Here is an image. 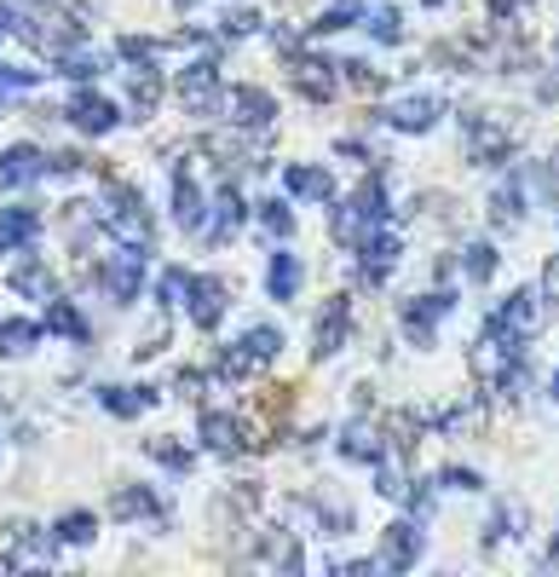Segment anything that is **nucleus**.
<instances>
[{
	"label": "nucleus",
	"mask_w": 559,
	"mask_h": 577,
	"mask_svg": "<svg viewBox=\"0 0 559 577\" xmlns=\"http://www.w3.org/2000/svg\"><path fill=\"white\" fill-rule=\"evenodd\" d=\"M98 405L127 421V416H144L150 405H157V393H150V387H98Z\"/></svg>",
	"instance_id": "bb28decb"
},
{
	"label": "nucleus",
	"mask_w": 559,
	"mask_h": 577,
	"mask_svg": "<svg viewBox=\"0 0 559 577\" xmlns=\"http://www.w3.org/2000/svg\"><path fill=\"white\" fill-rule=\"evenodd\" d=\"M150 457H157L162 468H173V473H185V468H191V450H185V445H173V439H150Z\"/></svg>",
	"instance_id": "79ce46f5"
},
{
	"label": "nucleus",
	"mask_w": 559,
	"mask_h": 577,
	"mask_svg": "<svg viewBox=\"0 0 559 577\" xmlns=\"http://www.w3.org/2000/svg\"><path fill=\"white\" fill-rule=\"evenodd\" d=\"M398 255H404V243H398V232H387V225L358 232V271L369 284H387V271L398 266Z\"/></svg>",
	"instance_id": "423d86ee"
},
{
	"label": "nucleus",
	"mask_w": 559,
	"mask_h": 577,
	"mask_svg": "<svg viewBox=\"0 0 559 577\" xmlns=\"http://www.w3.org/2000/svg\"><path fill=\"white\" fill-rule=\"evenodd\" d=\"M202 445L219 450V457H232L237 445H248V439H243V421L225 416V410H208V416H202Z\"/></svg>",
	"instance_id": "393cba45"
},
{
	"label": "nucleus",
	"mask_w": 559,
	"mask_h": 577,
	"mask_svg": "<svg viewBox=\"0 0 559 577\" xmlns=\"http://www.w3.org/2000/svg\"><path fill=\"white\" fill-rule=\"evenodd\" d=\"M157 295H162V307H185V300H191V271L185 266H168L162 284H157Z\"/></svg>",
	"instance_id": "ea45409f"
},
{
	"label": "nucleus",
	"mask_w": 559,
	"mask_h": 577,
	"mask_svg": "<svg viewBox=\"0 0 559 577\" xmlns=\"http://www.w3.org/2000/svg\"><path fill=\"white\" fill-rule=\"evenodd\" d=\"M364 12H369L364 0H335V7H329V12L312 23V30H318V35H335V30H346V23H358Z\"/></svg>",
	"instance_id": "e433bc0d"
},
{
	"label": "nucleus",
	"mask_w": 559,
	"mask_h": 577,
	"mask_svg": "<svg viewBox=\"0 0 559 577\" xmlns=\"http://www.w3.org/2000/svg\"><path fill=\"white\" fill-rule=\"evenodd\" d=\"M341 457L369 468V462L387 457V439H380V428H369V421H346V428H341Z\"/></svg>",
	"instance_id": "6ab92c4d"
},
{
	"label": "nucleus",
	"mask_w": 559,
	"mask_h": 577,
	"mask_svg": "<svg viewBox=\"0 0 559 577\" xmlns=\"http://www.w3.org/2000/svg\"><path fill=\"white\" fill-rule=\"evenodd\" d=\"M110 58L105 53H93V46H69V53L58 58V75H69V82H87V75H98Z\"/></svg>",
	"instance_id": "2f4dec72"
},
{
	"label": "nucleus",
	"mask_w": 559,
	"mask_h": 577,
	"mask_svg": "<svg viewBox=\"0 0 559 577\" xmlns=\"http://www.w3.org/2000/svg\"><path fill=\"white\" fill-rule=\"evenodd\" d=\"M450 307H455L450 289H439V295H416L410 307H404V335H410L416 346H433L439 318H450Z\"/></svg>",
	"instance_id": "0eeeda50"
},
{
	"label": "nucleus",
	"mask_w": 559,
	"mask_h": 577,
	"mask_svg": "<svg viewBox=\"0 0 559 577\" xmlns=\"http://www.w3.org/2000/svg\"><path fill=\"white\" fill-rule=\"evenodd\" d=\"M185 312L196 330H214V323L225 318V284L219 278H191V300H185Z\"/></svg>",
	"instance_id": "a211bd4d"
},
{
	"label": "nucleus",
	"mask_w": 559,
	"mask_h": 577,
	"mask_svg": "<svg viewBox=\"0 0 559 577\" xmlns=\"http://www.w3.org/2000/svg\"><path fill=\"white\" fill-rule=\"evenodd\" d=\"M427 7H444V0H427Z\"/></svg>",
	"instance_id": "864d4df0"
},
{
	"label": "nucleus",
	"mask_w": 559,
	"mask_h": 577,
	"mask_svg": "<svg viewBox=\"0 0 559 577\" xmlns=\"http://www.w3.org/2000/svg\"><path fill=\"white\" fill-rule=\"evenodd\" d=\"M87 168V157H75V150H53L46 157V173H82Z\"/></svg>",
	"instance_id": "de8ad7c7"
},
{
	"label": "nucleus",
	"mask_w": 559,
	"mask_h": 577,
	"mask_svg": "<svg viewBox=\"0 0 559 577\" xmlns=\"http://www.w3.org/2000/svg\"><path fill=\"white\" fill-rule=\"evenodd\" d=\"M157 98H162V75L150 64H139V75H133V110L150 116V110H157Z\"/></svg>",
	"instance_id": "4c0bfd02"
},
{
	"label": "nucleus",
	"mask_w": 559,
	"mask_h": 577,
	"mask_svg": "<svg viewBox=\"0 0 559 577\" xmlns=\"http://www.w3.org/2000/svg\"><path fill=\"white\" fill-rule=\"evenodd\" d=\"M202 387H208V375H202V370H180V393L185 398H202Z\"/></svg>",
	"instance_id": "09e8293b"
},
{
	"label": "nucleus",
	"mask_w": 559,
	"mask_h": 577,
	"mask_svg": "<svg viewBox=\"0 0 559 577\" xmlns=\"http://www.w3.org/2000/svg\"><path fill=\"white\" fill-rule=\"evenodd\" d=\"M369 473H375V491H380V496H393V503H404V496H410V480L398 473V462H393V457L369 462Z\"/></svg>",
	"instance_id": "f704fd0d"
},
{
	"label": "nucleus",
	"mask_w": 559,
	"mask_h": 577,
	"mask_svg": "<svg viewBox=\"0 0 559 577\" xmlns=\"http://www.w3.org/2000/svg\"><path fill=\"white\" fill-rule=\"evenodd\" d=\"M439 98H427V93H416V98H398V105L387 110V121H393V128L398 133H427V128H433V121H439Z\"/></svg>",
	"instance_id": "aec40b11"
},
{
	"label": "nucleus",
	"mask_w": 559,
	"mask_h": 577,
	"mask_svg": "<svg viewBox=\"0 0 559 577\" xmlns=\"http://www.w3.org/2000/svg\"><path fill=\"white\" fill-rule=\"evenodd\" d=\"M277 353H283V335H277L271 323H254V330L232 346V353L219 359L214 375H219V382H248V375H254V370H266Z\"/></svg>",
	"instance_id": "f03ea898"
},
{
	"label": "nucleus",
	"mask_w": 559,
	"mask_h": 577,
	"mask_svg": "<svg viewBox=\"0 0 559 577\" xmlns=\"http://www.w3.org/2000/svg\"><path fill=\"white\" fill-rule=\"evenodd\" d=\"M180 105H185V116H225V87H219L214 58H202L180 75Z\"/></svg>",
	"instance_id": "20e7f679"
},
{
	"label": "nucleus",
	"mask_w": 559,
	"mask_h": 577,
	"mask_svg": "<svg viewBox=\"0 0 559 577\" xmlns=\"http://www.w3.org/2000/svg\"><path fill=\"white\" fill-rule=\"evenodd\" d=\"M283 191L289 196H312V203H329V196H335V180H329L323 168L294 162V168H283Z\"/></svg>",
	"instance_id": "b1692460"
},
{
	"label": "nucleus",
	"mask_w": 559,
	"mask_h": 577,
	"mask_svg": "<svg viewBox=\"0 0 559 577\" xmlns=\"http://www.w3.org/2000/svg\"><path fill=\"white\" fill-rule=\"evenodd\" d=\"M46 173V157L35 145H7L0 150V191H23V185H35Z\"/></svg>",
	"instance_id": "9d476101"
},
{
	"label": "nucleus",
	"mask_w": 559,
	"mask_h": 577,
	"mask_svg": "<svg viewBox=\"0 0 559 577\" xmlns=\"http://www.w3.org/2000/svg\"><path fill=\"white\" fill-rule=\"evenodd\" d=\"M519 214H525V185H519V180H502L496 196H491V220H496V225H514Z\"/></svg>",
	"instance_id": "c756f323"
},
{
	"label": "nucleus",
	"mask_w": 559,
	"mask_h": 577,
	"mask_svg": "<svg viewBox=\"0 0 559 577\" xmlns=\"http://www.w3.org/2000/svg\"><path fill=\"white\" fill-rule=\"evenodd\" d=\"M173 7H196V0H173Z\"/></svg>",
	"instance_id": "3c124183"
},
{
	"label": "nucleus",
	"mask_w": 559,
	"mask_h": 577,
	"mask_svg": "<svg viewBox=\"0 0 559 577\" xmlns=\"http://www.w3.org/2000/svg\"><path fill=\"white\" fill-rule=\"evenodd\" d=\"M243 220H248V203H243V191H237V185H225V191H219V203H214V214H208V225H202V232H208L214 243H225V237H232Z\"/></svg>",
	"instance_id": "4be33fe9"
},
{
	"label": "nucleus",
	"mask_w": 559,
	"mask_h": 577,
	"mask_svg": "<svg viewBox=\"0 0 559 577\" xmlns=\"http://www.w3.org/2000/svg\"><path fill=\"white\" fill-rule=\"evenodd\" d=\"M41 237V214L35 209H0V248H30Z\"/></svg>",
	"instance_id": "5701e85b"
},
{
	"label": "nucleus",
	"mask_w": 559,
	"mask_h": 577,
	"mask_svg": "<svg viewBox=\"0 0 559 577\" xmlns=\"http://www.w3.org/2000/svg\"><path fill=\"white\" fill-rule=\"evenodd\" d=\"M553 398H559V370H553Z\"/></svg>",
	"instance_id": "8fccbe9b"
},
{
	"label": "nucleus",
	"mask_w": 559,
	"mask_h": 577,
	"mask_svg": "<svg viewBox=\"0 0 559 577\" xmlns=\"http://www.w3.org/2000/svg\"><path fill=\"white\" fill-rule=\"evenodd\" d=\"M462 145H467L473 162H502L507 157V133L496 128V121H485V116H473L462 128Z\"/></svg>",
	"instance_id": "412c9836"
},
{
	"label": "nucleus",
	"mask_w": 559,
	"mask_h": 577,
	"mask_svg": "<svg viewBox=\"0 0 559 577\" xmlns=\"http://www.w3.org/2000/svg\"><path fill=\"white\" fill-rule=\"evenodd\" d=\"M58 555V537L53 532H41V525H12L7 532V566H23V560H53Z\"/></svg>",
	"instance_id": "ddd939ff"
},
{
	"label": "nucleus",
	"mask_w": 559,
	"mask_h": 577,
	"mask_svg": "<svg viewBox=\"0 0 559 577\" xmlns=\"http://www.w3.org/2000/svg\"><path fill=\"white\" fill-rule=\"evenodd\" d=\"M98 225H105V232H110L121 248H150V237H157V232H150L144 203H139V196L127 191V185H116L105 203H98Z\"/></svg>",
	"instance_id": "f257e3e1"
},
{
	"label": "nucleus",
	"mask_w": 559,
	"mask_h": 577,
	"mask_svg": "<svg viewBox=\"0 0 559 577\" xmlns=\"http://www.w3.org/2000/svg\"><path fill=\"white\" fill-rule=\"evenodd\" d=\"M271 116H277L271 93H260V87H237V93H225V121H237V128L266 133V128H271Z\"/></svg>",
	"instance_id": "1a4fd4ad"
},
{
	"label": "nucleus",
	"mask_w": 559,
	"mask_h": 577,
	"mask_svg": "<svg viewBox=\"0 0 559 577\" xmlns=\"http://www.w3.org/2000/svg\"><path fill=\"white\" fill-rule=\"evenodd\" d=\"M35 323L30 318H7V323H0V359H18V353H30V346H35Z\"/></svg>",
	"instance_id": "7c9ffc66"
},
{
	"label": "nucleus",
	"mask_w": 559,
	"mask_h": 577,
	"mask_svg": "<svg viewBox=\"0 0 559 577\" xmlns=\"http://www.w3.org/2000/svg\"><path fill=\"white\" fill-rule=\"evenodd\" d=\"M346 335H352V300L335 295V300H329V312L318 318V346H312V353L318 359H335L341 346H346Z\"/></svg>",
	"instance_id": "dca6fc26"
},
{
	"label": "nucleus",
	"mask_w": 559,
	"mask_h": 577,
	"mask_svg": "<svg viewBox=\"0 0 559 577\" xmlns=\"http://www.w3.org/2000/svg\"><path fill=\"white\" fill-rule=\"evenodd\" d=\"M173 220H180L185 232H202V225H208V196H202V185L185 168L173 173Z\"/></svg>",
	"instance_id": "f3484780"
},
{
	"label": "nucleus",
	"mask_w": 559,
	"mask_h": 577,
	"mask_svg": "<svg viewBox=\"0 0 559 577\" xmlns=\"http://www.w3.org/2000/svg\"><path fill=\"white\" fill-rule=\"evenodd\" d=\"M462 278H467V284H491V278H496V248H491V243L462 248Z\"/></svg>",
	"instance_id": "72a5a7b5"
},
{
	"label": "nucleus",
	"mask_w": 559,
	"mask_h": 577,
	"mask_svg": "<svg viewBox=\"0 0 559 577\" xmlns=\"http://www.w3.org/2000/svg\"><path fill=\"white\" fill-rule=\"evenodd\" d=\"M300 260L294 255H271V271H266V289H271V300H294L300 295Z\"/></svg>",
	"instance_id": "cd10ccee"
},
{
	"label": "nucleus",
	"mask_w": 559,
	"mask_h": 577,
	"mask_svg": "<svg viewBox=\"0 0 559 577\" xmlns=\"http://www.w3.org/2000/svg\"><path fill=\"white\" fill-rule=\"evenodd\" d=\"M121 58L150 64V58H157V41H150V35H121Z\"/></svg>",
	"instance_id": "c03bdc74"
},
{
	"label": "nucleus",
	"mask_w": 559,
	"mask_h": 577,
	"mask_svg": "<svg viewBox=\"0 0 559 577\" xmlns=\"http://www.w3.org/2000/svg\"><path fill=\"white\" fill-rule=\"evenodd\" d=\"M341 64H329V58H312V53H294V70H289V82L312 98V105H329L335 98V87H341V75H335Z\"/></svg>",
	"instance_id": "6e6552de"
},
{
	"label": "nucleus",
	"mask_w": 559,
	"mask_h": 577,
	"mask_svg": "<svg viewBox=\"0 0 559 577\" xmlns=\"http://www.w3.org/2000/svg\"><path fill=\"white\" fill-rule=\"evenodd\" d=\"M416 560H421V532H416V525H387V532H380V560L375 566L410 571Z\"/></svg>",
	"instance_id": "2eb2a0df"
},
{
	"label": "nucleus",
	"mask_w": 559,
	"mask_h": 577,
	"mask_svg": "<svg viewBox=\"0 0 559 577\" xmlns=\"http://www.w3.org/2000/svg\"><path fill=\"white\" fill-rule=\"evenodd\" d=\"M23 300H58V284H53V271H46L41 260H23V266H12V278H7Z\"/></svg>",
	"instance_id": "a878e982"
},
{
	"label": "nucleus",
	"mask_w": 559,
	"mask_h": 577,
	"mask_svg": "<svg viewBox=\"0 0 559 577\" xmlns=\"http://www.w3.org/2000/svg\"><path fill=\"white\" fill-rule=\"evenodd\" d=\"M254 30H260V12H248V7H243V12H225V18H219V35H225V41H237V35H254Z\"/></svg>",
	"instance_id": "37998d69"
},
{
	"label": "nucleus",
	"mask_w": 559,
	"mask_h": 577,
	"mask_svg": "<svg viewBox=\"0 0 559 577\" xmlns=\"http://www.w3.org/2000/svg\"><path fill=\"white\" fill-rule=\"evenodd\" d=\"M260 232H266V237H289V232H294V214H289V203H283V196H271V203H260Z\"/></svg>",
	"instance_id": "a19ab883"
},
{
	"label": "nucleus",
	"mask_w": 559,
	"mask_h": 577,
	"mask_svg": "<svg viewBox=\"0 0 559 577\" xmlns=\"http://www.w3.org/2000/svg\"><path fill=\"white\" fill-rule=\"evenodd\" d=\"M341 70H346V82H352V87H380V75H375L364 58H346Z\"/></svg>",
	"instance_id": "49530a36"
},
{
	"label": "nucleus",
	"mask_w": 559,
	"mask_h": 577,
	"mask_svg": "<svg viewBox=\"0 0 559 577\" xmlns=\"http://www.w3.org/2000/svg\"><path fill=\"white\" fill-rule=\"evenodd\" d=\"M53 537H58V543H69V548H82V543H93V537H98V520H93L87 509H75V514H64V520L53 525Z\"/></svg>",
	"instance_id": "473e14b6"
},
{
	"label": "nucleus",
	"mask_w": 559,
	"mask_h": 577,
	"mask_svg": "<svg viewBox=\"0 0 559 577\" xmlns=\"http://www.w3.org/2000/svg\"><path fill=\"white\" fill-rule=\"evenodd\" d=\"M46 330L64 341H87V318L69 307V300H46Z\"/></svg>",
	"instance_id": "c85d7f7f"
},
{
	"label": "nucleus",
	"mask_w": 559,
	"mask_h": 577,
	"mask_svg": "<svg viewBox=\"0 0 559 577\" xmlns=\"http://www.w3.org/2000/svg\"><path fill=\"white\" fill-rule=\"evenodd\" d=\"M439 485H450V491H479L485 480H479L473 468H444V473H439Z\"/></svg>",
	"instance_id": "a18cd8bd"
},
{
	"label": "nucleus",
	"mask_w": 559,
	"mask_h": 577,
	"mask_svg": "<svg viewBox=\"0 0 559 577\" xmlns=\"http://www.w3.org/2000/svg\"><path fill=\"white\" fill-rule=\"evenodd\" d=\"M553 555H559V532H553Z\"/></svg>",
	"instance_id": "603ef678"
},
{
	"label": "nucleus",
	"mask_w": 559,
	"mask_h": 577,
	"mask_svg": "<svg viewBox=\"0 0 559 577\" xmlns=\"http://www.w3.org/2000/svg\"><path fill=\"white\" fill-rule=\"evenodd\" d=\"M364 30L375 41H404V18H398V7H375V12H364Z\"/></svg>",
	"instance_id": "58836bf2"
},
{
	"label": "nucleus",
	"mask_w": 559,
	"mask_h": 577,
	"mask_svg": "<svg viewBox=\"0 0 559 577\" xmlns=\"http://www.w3.org/2000/svg\"><path fill=\"white\" fill-rule=\"evenodd\" d=\"M64 116H69L82 133H110V128H116V105H110L105 93H93V87L75 93L69 105H64Z\"/></svg>",
	"instance_id": "9b49d317"
},
{
	"label": "nucleus",
	"mask_w": 559,
	"mask_h": 577,
	"mask_svg": "<svg viewBox=\"0 0 559 577\" xmlns=\"http://www.w3.org/2000/svg\"><path fill=\"white\" fill-rule=\"evenodd\" d=\"M542 318H548V307H542V289H514L496 307V318H491V330H502V335H519V341H530L542 330Z\"/></svg>",
	"instance_id": "39448f33"
},
{
	"label": "nucleus",
	"mask_w": 559,
	"mask_h": 577,
	"mask_svg": "<svg viewBox=\"0 0 559 577\" xmlns=\"http://www.w3.org/2000/svg\"><path fill=\"white\" fill-rule=\"evenodd\" d=\"M519 532H525V509H519V503H502V509L491 514V532H485V543L496 548V543L519 537Z\"/></svg>",
	"instance_id": "c9c22d12"
},
{
	"label": "nucleus",
	"mask_w": 559,
	"mask_h": 577,
	"mask_svg": "<svg viewBox=\"0 0 559 577\" xmlns=\"http://www.w3.org/2000/svg\"><path fill=\"white\" fill-rule=\"evenodd\" d=\"M110 514L116 520H127V525H162L168 520V503H162V496L157 491H139V485H121L116 496H110Z\"/></svg>",
	"instance_id": "f8f14e48"
},
{
	"label": "nucleus",
	"mask_w": 559,
	"mask_h": 577,
	"mask_svg": "<svg viewBox=\"0 0 559 577\" xmlns=\"http://www.w3.org/2000/svg\"><path fill=\"white\" fill-rule=\"evenodd\" d=\"M144 255L150 248H127V255H116L98 278H105V289H110V300H133L139 295V284H144Z\"/></svg>",
	"instance_id": "4468645a"
},
{
	"label": "nucleus",
	"mask_w": 559,
	"mask_h": 577,
	"mask_svg": "<svg viewBox=\"0 0 559 577\" xmlns=\"http://www.w3.org/2000/svg\"><path fill=\"white\" fill-rule=\"evenodd\" d=\"M380 220H387V185L369 180V185H364L358 196H352L346 209L329 214V232L346 237V243H358V232H369V225H380Z\"/></svg>",
	"instance_id": "7ed1b4c3"
}]
</instances>
